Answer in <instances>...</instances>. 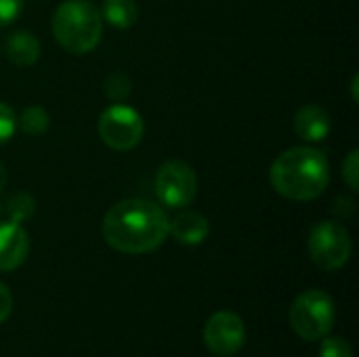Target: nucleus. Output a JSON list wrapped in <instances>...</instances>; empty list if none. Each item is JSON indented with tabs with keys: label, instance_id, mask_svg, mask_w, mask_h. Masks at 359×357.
I'll return each instance as SVG.
<instances>
[{
	"label": "nucleus",
	"instance_id": "nucleus-1",
	"mask_svg": "<svg viewBox=\"0 0 359 357\" xmlns=\"http://www.w3.org/2000/svg\"><path fill=\"white\" fill-rule=\"evenodd\" d=\"M166 213L149 200H122L114 204L103 217L105 242L124 255L154 252L168 238Z\"/></svg>",
	"mask_w": 359,
	"mask_h": 357
},
{
	"label": "nucleus",
	"instance_id": "nucleus-2",
	"mask_svg": "<svg viewBox=\"0 0 359 357\" xmlns=\"http://www.w3.org/2000/svg\"><path fill=\"white\" fill-rule=\"evenodd\" d=\"M271 187L294 202L320 198L330 181V164L316 147H292L280 154L269 168Z\"/></svg>",
	"mask_w": 359,
	"mask_h": 357
},
{
	"label": "nucleus",
	"instance_id": "nucleus-3",
	"mask_svg": "<svg viewBox=\"0 0 359 357\" xmlns=\"http://www.w3.org/2000/svg\"><path fill=\"white\" fill-rule=\"evenodd\" d=\"M53 36L72 55L90 53L103 34V19L95 4L86 0H65L53 13Z\"/></svg>",
	"mask_w": 359,
	"mask_h": 357
},
{
	"label": "nucleus",
	"instance_id": "nucleus-4",
	"mask_svg": "<svg viewBox=\"0 0 359 357\" xmlns=\"http://www.w3.org/2000/svg\"><path fill=\"white\" fill-rule=\"evenodd\" d=\"M334 303L324 290H305L290 305V326L305 341L324 339L334 326Z\"/></svg>",
	"mask_w": 359,
	"mask_h": 357
},
{
	"label": "nucleus",
	"instance_id": "nucleus-5",
	"mask_svg": "<svg viewBox=\"0 0 359 357\" xmlns=\"http://www.w3.org/2000/svg\"><path fill=\"white\" fill-rule=\"evenodd\" d=\"M311 261L324 271L341 269L351 257V238L349 231L337 221L318 223L307 240Z\"/></svg>",
	"mask_w": 359,
	"mask_h": 357
},
{
	"label": "nucleus",
	"instance_id": "nucleus-6",
	"mask_svg": "<svg viewBox=\"0 0 359 357\" xmlns=\"http://www.w3.org/2000/svg\"><path fill=\"white\" fill-rule=\"evenodd\" d=\"M143 133L145 124L141 114L124 103H114L99 116V137L116 151H128L137 147L143 139Z\"/></svg>",
	"mask_w": 359,
	"mask_h": 357
},
{
	"label": "nucleus",
	"instance_id": "nucleus-7",
	"mask_svg": "<svg viewBox=\"0 0 359 357\" xmlns=\"http://www.w3.org/2000/svg\"><path fill=\"white\" fill-rule=\"evenodd\" d=\"M198 177L183 160H170L156 175V196L168 208H185L196 200Z\"/></svg>",
	"mask_w": 359,
	"mask_h": 357
},
{
	"label": "nucleus",
	"instance_id": "nucleus-8",
	"mask_svg": "<svg viewBox=\"0 0 359 357\" xmlns=\"http://www.w3.org/2000/svg\"><path fill=\"white\" fill-rule=\"evenodd\" d=\"M246 343L244 320L233 311H217L204 326V345L215 356H233Z\"/></svg>",
	"mask_w": 359,
	"mask_h": 357
},
{
	"label": "nucleus",
	"instance_id": "nucleus-9",
	"mask_svg": "<svg viewBox=\"0 0 359 357\" xmlns=\"http://www.w3.org/2000/svg\"><path fill=\"white\" fill-rule=\"evenodd\" d=\"M29 252V238L21 223H0V271H15Z\"/></svg>",
	"mask_w": 359,
	"mask_h": 357
},
{
	"label": "nucleus",
	"instance_id": "nucleus-10",
	"mask_svg": "<svg viewBox=\"0 0 359 357\" xmlns=\"http://www.w3.org/2000/svg\"><path fill=\"white\" fill-rule=\"evenodd\" d=\"M210 231V223L204 215L196 210L179 213L172 221H168V236H172L183 246H198L206 240Z\"/></svg>",
	"mask_w": 359,
	"mask_h": 357
},
{
	"label": "nucleus",
	"instance_id": "nucleus-11",
	"mask_svg": "<svg viewBox=\"0 0 359 357\" xmlns=\"http://www.w3.org/2000/svg\"><path fill=\"white\" fill-rule=\"evenodd\" d=\"M294 130L307 143L324 141L330 135V116L322 105H303L294 116Z\"/></svg>",
	"mask_w": 359,
	"mask_h": 357
},
{
	"label": "nucleus",
	"instance_id": "nucleus-12",
	"mask_svg": "<svg viewBox=\"0 0 359 357\" xmlns=\"http://www.w3.org/2000/svg\"><path fill=\"white\" fill-rule=\"evenodd\" d=\"M6 57L17 67H29L40 57V42L27 29H17L6 38Z\"/></svg>",
	"mask_w": 359,
	"mask_h": 357
},
{
	"label": "nucleus",
	"instance_id": "nucleus-13",
	"mask_svg": "<svg viewBox=\"0 0 359 357\" xmlns=\"http://www.w3.org/2000/svg\"><path fill=\"white\" fill-rule=\"evenodd\" d=\"M99 13L103 21H107L118 29H126L135 25L139 19V6L135 0H105Z\"/></svg>",
	"mask_w": 359,
	"mask_h": 357
},
{
	"label": "nucleus",
	"instance_id": "nucleus-14",
	"mask_svg": "<svg viewBox=\"0 0 359 357\" xmlns=\"http://www.w3.org/2000/svg\"><path fill=\"white\" fill-rule=\"evenodd\" d=\"M48 124H50V118H48L46 109L40 107V105H29V107H25L23 114L17 118V126H19L25 135H29V137H40V135H44L46 128H48Z\"/></svg>",
	"mask_w": 359,
	"mask_h": 357
},
{
	"label": "nucleus",
	"instance_id": "nucleus-15",
	"mask_svg": "<svg viewBox=\"0 0 359 357\" xmlns=\"http://www.w3.org/2000/svg\"><path fill=\"white\" fill-rule=\"evenodd\" d=\"M34 208H36L34 198L29 194H23V191L11 196L6 202V213H8L11 221H15V223H23V221L32 219Z\"/></svg>",
	"mask_w": 359,
	"mask_h": 357
},
{
	"label": "nucleus",
	"instance_id": "nucleus-16",
	"mask_svg": "<svg viewBox=\"0 0 359 357\" xmlns=\"http://www.w3.org/2000/svg\"><path fill=\"white\" fill-rule=\"evenodd\" d=\"M103 93L114 101V103H122L128 99L130 95V78L122 72H116L111 76L105 78L103 82Z\"/></svg>",
	"mask_w": 359,
	"mask_h": 357
},
{
	"label": "nucleus",
	"instance_id": "nucleus-17",
	"mask_svg": "<svg viewBox=\"0 0 359 357\" xmlns=\"http://www.w3.org/2000/svg\"><path fill=\"white\" fill-rule=\"evenodd\" d=\"M343 179L349 185L351 191L359 189V151L351 149L349 156L343 160Z\"/></svg>",
	"mask_w": 359,
	"mask_h": 357
},
{
	"label": "nucleus",
	"instance_id": "nucleus-18",
	"mask_svg": "<svg viewBox=\"0 0 359 357\" xmlns=\"http://www.w3.org/2000/svg\"><path fill=\"white\" fill-rule=\"evenodd\" d=\"M17 130V116L11 105L0 103V145L11 141Z\"/></svg>",
	"mask_w": 359,
	"mask_h": 357
},
{
	"label": "nucleus",
	"instance_id": "nucleus-19",
	"mask_svg": "<svg viewBox=\"0 0 359 357\" xmlns=\"http://www.w3.org/2000/svg\"><path fill=\"white\" fill-rule=\"evenodd\" d=\"M320 357H353V349L345 339H326L320 347Z\"/></svg>",
	"mask_w": 359,
	"mask_h": 357
},
{
	"label": "nucleus",
	"instance_id": "nucleus-20",
	"mask_svg": "<svg viewBox=\"0 0 359 357\" xmlns=\"http://www.w3.org/2000/svg\"><path fill=\"white\" fill-rule=\"evenodd\" d=\"M23 11V0H0V27L11 25Z\"/></svg>",
	"mask_w": 359,
	"mask_h": 357
},
{
	"label": "nucleus",
	"instance_id": "nucleus-21",
	"mask_svg": "<svg viewBox=\"0 0 359 357\" xmlns=\"http://www.w3.org/2000/svg\"><path fill=\"white\" fill-rule=\"evenodd\" d=\"M11 311H13V297H11V290L6 288V284L0 282V324L6 322L11 318Z\"/></svg>",
	"mask_w": 359,
	"mask_h": 357
},
{
	"label": "nucleus",
	"instance_id": "nucleus-22",
	"mask_svg": "<svg viewBox=\"0 0 359 357\" xmlns=\"http://www.w3.org/2000/svg\"><path fill=\"white\" fill-rule=\"evenodd\" d=\"M4 187H6V168H4V164L0 162V194H2Z\"/></svg>",
	"mask_w": 359,
	"mask_h": 357
},
{
	"label": "nucleus",
	"instance_id": "nucleus-23",
	"mask_svg": "<svg viewBox=\"0 0 359 357\" xmlns=\"http://www.w3.org/2000/svg\"><path fill=\"white\" fill-rule=\"evenodd\" d=\"M351 88H353V99L358 101V76H353V84H351Z\"/></svg>",
	"mask_w": 359,
	"mask_h": 357
}]
</instances>
